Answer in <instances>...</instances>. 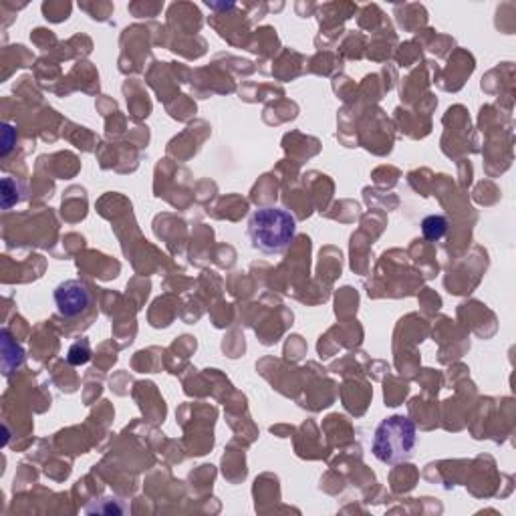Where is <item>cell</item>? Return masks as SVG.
I'll return each mask as SVG.
<instances>
[{
    "label": "cell",
    "mask_w": 516,
    "mask_h": 516,
    "mask_svg": "<svg viewBox=\"0 0 516 516\" xmlns=\"http://www.w3.org/2000/svg\"><path fill=\"white\" fill-rule=\"evenodd\" d=\"M421 232H424L426 240L436 242V240H440L448 232V220L444 218V216H440V214L428 216V218H424V222H421Z\"/></svg>",
    "instance_id": "5"
},
{
    "label": "cell",
    "mask_w": 516,
    "mask_h": 516,
    "mask_svg": "<svg viewBox=\"0 0 516 516\" xmlns=\"http://www.w3.org/2000/svg\"><path fill=\"white\" fill-rule=\"evenodd\" d=\"M22 194H24V190L17 179H2V210H10L15 204H19L20 200L24 198Z\"/></svg>",
    "instance_id": "6"
},
{
    "label": "cell",
    "mask_w": 516,
    "mask_h": 516,
    "mask_svg": "<svg viewBox=\"0 0 516 516\" xmlns=\"http://www.w3.org/2000/svg\"><path fill=\"white\" fill-rule=\"evenodd\" d=\"M53 298H55L59 315L65 319L83 317L93 307V291L85 280H79V278H69L61 282L55 289Z\"/></svg>",
    "instance_id": "3"
},
{
    "label": "cell",
    "mask_w": 516,
    "mask_h": 516,
    "mask_svg": "<svg viewBox=\"0 0 516 516\" xmlns=\"http://www.w3.org/2000/svg\"><path fill=\"white\" fill-rule=\"evenodd\" d=\"M67 359H69L71 365H83V363H87V361L91 359V347H89V343H87L85 339L77 341V343L69 349Z\"/></svg>",
    "instance_id": "7"
},
{
    "label": "cell",
    "mask_w": 516,
    "mask_h": 516,
    "mask_svg": "<svg viewBox=\"0 0 516 516\" xmlns=\"http://www.w3.org/2000/svg\"><path fill=\"white\" fill-rule=\"evenodd\" d=\"M246 232L257 250L264 255H280L297 236V220L284 208L266 206L252 212Z\"/></svg>",
    "instance_id": "1"
},
{
    "label": "cell",
    "mask_w": 516,
    "mask_h": 516,
    "mask_svg": "<svg viewBox=\"0 0 516 516\" xmlns=\"http://www.w3.org/2000/svg\"><path fill=\"white\" fill-rule=\"evenodd\" d=\"M22 363H24L22 347L17 345V341L10 339L6 329H2V367H4V373L8 376L15 367H20Z\"/></svg>",
    "instance_id": "4"
},
{
    "label": "cell",
    "mask_w": 516,
    "mask_h": 516,
    "mask_svg": "<svg viewBox=\"0 0 516 516\" xmlns=\"http://www.w3.org/2000/svg\"><path fill=\"white\" fill-rule=\"evenodd\" d=\"M13 139H17L15 136V131H13V127L10 125H4V147H2V156H6L8 152H10V147H13Z\"/></svg>",
    "instance_id": "8"
},
{
    "label": "cell",
    "mask_w": 516,
    "mask_h": 516,
    "mask_svg": "<svg viewBox=\"0 0 516 516\" xmlns=\"http://www.w3.org/2000/svg\"><path fill=\"white\" fill-rule=\"evenodd\" d=\"M417 442L416 424L408 416H389L376 428L373 434V456L383 464L408 462Z\"/></svg>",
    "instance_id": "2"
}]
</instances>
